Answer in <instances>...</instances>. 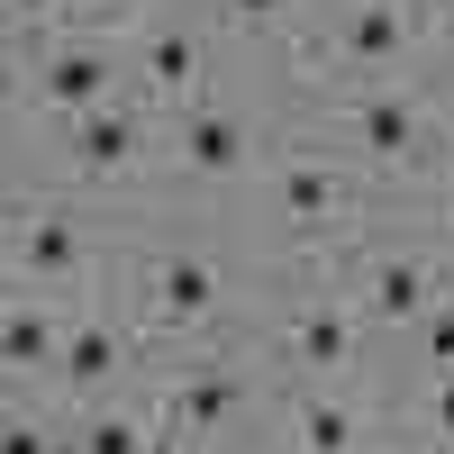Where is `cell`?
I'll list each match as a JSON object with an SVG mask.
<instances>
[{
    "mask_svg": "<svg viewBox=\"0 0 454 454\" xmlns=\"http://www.w3.org/2000/svg\"><path fill=\"white\" fill-rule=\"evenodd\" d=\"M0 454H55V445H46V436H36L27 419H10V445H0Z\"/></svg>",
    "mask_w": 454,
    "mask_h": 454,
    "instance_id": "obj_18",
    "label": "cell"
},
{
    "mask_svg": "<svg viewBox=\"0 0 454 454\" xmlns=\"http://www.w3.org/2000/svg\"><path fill=\"white\" fill-rule=\"evenodd\" d=\"M73 254H82V246H73V227L64 218H27V237H19V263H27V273H73Z\"/></svg>",
    "mask_w": 454,
    "mask_h": 454,
    "instance_id": "obj_8",
    "label": "cell"
},
{
    "mask_svg": "<svg viewBox=\"0 0 454 454\" xmlns=\"http://www.w3.org/2000/svg\"><path fill=\"white\" fill-rule=\"evenodd\" d=\"M10 364H27V372H36V364H64V346H55V327L36 318V309H19V318H10Z\"/></svg>",
    "mask_w": 454,
    "mask_h": 454,
    "instance_id": "obj_14",
    "label": "cell"
},
{
    "mask_svg": "<svg viewBox=\"0 0 454 454\" xmlns=\"http://www.w3.org/2000/svg\"><path fill=\"white\" fill-rule=\"evenodd\" d=\"M73 155H82L91 173L128 164V155H137V119H119V109H91V119H82V145H73Z\"/></svg>",
    "mask_w": 454,
    "mask_h": 454,
    "instance_id": "obj_5",
    "label": "cell"
},
{
    "mask_svg": "<svg viewBox=\"0 0 454 454\" xmlns=\"http://www.w3.org/2000/svg\"><path fill=\"white\" fill-rule=\"evenodd\" d=\"M445 209H454V192H445Z\"/></svg>",
    "mask_w": 454,
    "mask_h": 454,
    "instance_id": "obj_24",
    "label": "cell"
},
{
    "mask_svg": "<svg viewBox=\"0 0 454 454\" xmlns=\"http://www.w3.org/2000/svg\"><path fill=\"white\" fill-rule=\"evenodd\" d=\"M400 36H409V19L391 10V0H355L336 46H346V64H391V55H400Z\"/></svg>",
    "mask_w": 454,
    "mask_h": 454,
    "instance_id": "obj_1",
    "label": "cell"
},
{
    "mask_svg": "<svg viewBox=\"0 0 454 454\" xmlns=\"http://www.w3.org/2000/svg\"><path fill=\"white\" fill-rule=\"evenodd\" d=\"M209 300H218V273L200 254H164L155 263V309L164 318H209Z\"/></svg>",
    "mask_w": 454,
    "mask_h": 454,
    "instance_id": "obj_2",
    "label": "cell"
},
{
    "mask_svg": "<svg viewBox=\"0 0 454 454\" xmlns=\"http://www.w3.org/2000/svg\"><path fill=\"white\" fill-rule=\"evenodd\" d=\"M336 200H346V192H336L327 173H309V164H300V173H282V209H291V218H327Z\"/></svg>",
    "mask_w": 454,
    "mask_h": 454,
    "instance_id": "obj_13",
    "label": "cell"
},
{
    "mask_svg": "<svg viewBox=\"0 0 454 454\" xmlns=\"http://www.w3.org/2000/svg\"><path fill=\"white\" fill-rule=\"evenodd\" d=\"M145 454H173V436H145Z\"/></svg>",
    "mask_w": 454,
    "mask_h": 454,
    "instance_id": "obj_21",
    "label": "cell"
},
{
    "mask_svg": "<svg viewBox=\"0 0 454 454\" xmlns=\"http://www.w3.org/2000/svg\"><path fill=\"white\" fill-rule=\"evenodd\" d=\"M182 155H192L200 173H237V164H246V128H237V119H192Z\"/></svg>",
    "mask_w": 454,
    "mask_h": 454,
    "instance_id": "obj_6",
    "label": "cell"
},
{
    "mask_svg": "<svg viewBox=\"0 0 454 454\" xmlns=\"http://www.w3.org/2000/svg\"><path fill=\"white\" fill-rule=\"evenodd\" d=\"M227 10H237V19H273L282 0H227Z\"/></svg>",
    "mask_w": 454,
    "mask_h": 454,
    "instance_id": "obj_19",
    "label": "cell"
},
{
    "mask_svg": "<svg viewBox=\"0 0 454 454\" xmlns=\"http://www.w3.org/2000/svg\"><path fill=\"white\" fill-rule=\"evenodd\" d=\"M355 145H372L382 164H400L409 145H419V109H409V100H364L355 109Z\"/></svg>",
    "mask_w": 454,
    "mask_h": 454,
    "instance_id": "obj_4",
    "label": "cell"
},
{
    "mask_svg": "<svg viewBox=\"0 0 454 454\" xmlns=\"http://www.w3.org/2000/svg\"><path fill=\"white\" fill-rule=\"evenodd\" d=\"M436 427H454V372H445V391H436Z\"/></svg>",
    "mask_w": 454,
    "mask_h": 454,
    "instance_id": "obj_20",
    "label": "cell"
},
{
    "mask_svg": "<svg viewBox=\"0 0 454 454\" xmlns=\"http://www.w3.org/2000/svg\"><path fill=\"white\" fill-rule=\"evenodd\" d=\"M355 445V419L336 400H318V409H300V454H346Z\"/></svg>",
    "mask_w": 454,
    "mask_h": 454,
    "instance_id": "obj_10",
    "label": "cell"
},
{
    "mask_svg": "<svg viewBox=\"0 0 454 454\" xmlns=\"http://www.w3.org/2000/svg\"><path fill=\"white\" fill-rule=\"evenodd\" d=\"M291 346H300V364H346V318H327V309H309L291 327Z\"/></svg>",
    "mask_w": 454,
    "mask_h": 454,
    "instance_id": "obj_12",
    "label": "cell"
},
{
    "mask_svg": "<svg viewBox=\"0 0 454 454\" xmlns=\"http://www.w3.org/2000/svg\"><path fill=\"white\" fill-rule=\"evenodd\" d=\"M100 100H109V64H100V55H55V64H46V109L91 119Z\"/></svg>",
    "mask_w": 454,
    "mask_h": 454,
    "instance_id": "obj_3",
    "label": "cell"
},
{
    "mask_svg": "<svg viewBox=\"0 0 454 454\" xmlns=\"http://www.w3.org/2000/svg\"><path fill=\"white\" fill-rule=\"evenodd\" d=\"M227 409H237V382H218V372H209V382H192V391L173 400V419H182V427H227Z\"/></svg>",
    "mask_w": 454,
    "mask_h": 454,
    "instance_id": "obj_11",
    "label": "cell"
},
{
    "mask_svg": "<svg viewBox=\"0 0 454 454\" xmlns=\"http://www.w3.org/2000/svg\"><path fill=\"white\" fill-rule=\"evenodd\" d=\"M55 454H91V445H64V436H55Z\"/></svg>",
    "mask_w": 454,
    "mask_h": 454,
    "instance_id": "obj_22",
    "label": "cell"
},
{
    "mask_svg": "<svg viewBox=\"0 0 454 454\" xmlns=\"http://www.w3.org/2000/svg\"><path fill=\"white\" fill-rule=\"evenodd\" d=\"M419 346H427V364H436V372H454V309H436V318L419 327Z\"/></svg>",
    "mask_w": 454,
    "mask_h": 454,
    "instance_id": "obj_17",
    "label": "cell"
},
{
    "mask_svg": "<svg viewBox=\"0 0 454 454\" xmlns=\"http://www.w3.org/2000/svg\"><path fill=\"white\" fill-rule=\"evenodd\" d=\"M82 445H91V454H145V427H128V419H100V427H82Z\"/></svg>",
    "mask_w": 454,
    "mask_h": 454,
    "instance_id": "obj_16",
    "label": "cell"
},
{
    "mask_svg": "<svg viewBox=\"0 0 454 454\" xmlns=\"http://www.w3.org/2000/svg\"><path fill=\"white\" fill-rule=\"evenodd\" d=\"M119 372V336L109 327H73L64 336V382H109Z\"/></svg>",
    "mask_w": 454,
    "mask_h": 454,
    "instance_id": "obj_9",
    "label": "cell"
},
{
    "mask_svg": "<svg viewBox=\"0 0 454 454\" xmlns=\"http://www.w3.org/2000/svg\"><path fill=\"white\" fill-rule=\"evenodd\" d=\"M145 73H155V82H192L200 46H192V36H155V46H145Z\"/></svg>",
    "mask_w": 454,
    "mask_h": 454,
    "instance_id": "obj_15",
    "label": "cell"
},
{
    "mask_svg": "<svg viewBox=\"0 0 454 454\" xmlns=\"http://www.w3.org/2000/svg\"><path fill=\"white\" fill-rule=\"evenodd\" d=\"M55 10H82V0H55Z\"/></svg>",
    "mask_w": 454,
    "mask_h": 454,
    "instance_id": "obj_23",
    "label": "cell"
},
{
    "mask_svg": "<svg viewBox=\"0 0 454 454\" xmlns=\"http://www.w3.org/2000/svg\"><path fill=\"white\" fill-rule=\"evenodd\" d=\"M372 309H382V318H427V273L391 254L382 273H372Z\"/></svg>",
    "mask_w": 454,
    "mask_h": 454,
    "instance_id": "obj_7",
    "label": "cell"
}]
</instances>
